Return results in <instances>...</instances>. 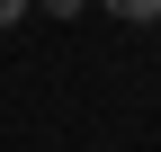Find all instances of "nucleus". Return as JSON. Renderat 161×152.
Returning a JSON list of instances; mask_svg holds the SVG:
<instances>
[{"instance_id": "f257e3e1", "label": "nucleus", "mask_w": 161, "mask_h": 152, "mask_svg": "<svg viewBox=\"0 0 161 152\" xmlns=\"http://www.w3.org/2000/svg\"><path fill=\"white\" fill-rule=\"evenodd\" d=\"M108 18H125V27H143V18H161V0H98Z\"/></svg>"}, {"instance_id": "f03ea898", "label": "nucleus", "mask_w": 161, "mask_h": 152, "mask_svg": "<svg viewBox=\"0 0 161 152\" xmlns=\"http://www.w3.org/2000/svg\"><path fill=\"white\" fill-rule=\"evenodd\" d=\"M36 9V0H0V27H18V18H27Z\"/></svg>"}, {"instance_id": "7ed1b4c3", "label": "nucleus", "mask_w": 161, "mask_h": 152, "mask_svg": "<svg viewBox=\"0 0 161 152\" xmlns=\"http://www.w3.org/2000/svg\"><path fill=\"white\" fill-rule=\"evenodd\" d=\"M36 9H54V18H72V9H80V0H36Z\"/></svg>"}]
</instances>
